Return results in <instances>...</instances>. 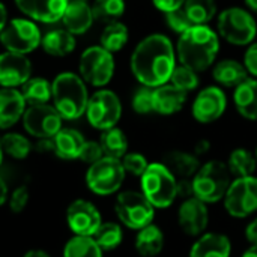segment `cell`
Listing matches in <instances>:
<instances>
[{"label": "cell", "mask_w": 257, "mask_h": 257, "mask_svg": "<svg viewBox=\"0 0 257 257\" xmlns=\"http://www.w3.org/2000/svg\"><path fill=\"white\" fill-rule=\"evenodd\" d=\"M102 253L92 236L74 235L63 247V257H102Z\"/></svg>", "instance_id": "32"}, {"label": "cell", "mask_w": 257, "mask_h": 257, "mask_svg": "<svg viewBox=\"0 0 257 257\" xmlns=\"http://www.w3.org/2000/svg\"><path fill=\"white\" fill-rule=\"evenodd\" d=\"M126 172L120 160L102 157L99 161L89 166L86 172V185L93 194L110 196L120 190Z\"/></svg>", "instance_id": "8"}, {"label": "cell", "mask_w": 257, "mask_h": 257, "mask_svg": "<svg viewBox=\"0 0 257 257\" xmlns=\"http://www.w3.org/2000/svg\"><path fill=\"white\" fill-rule=\"evenodd\" d=\"M24 257H51L47 251H44V250H38V248H33V250H29Z\"/></svg>", "instance_id": "51"}, {"label": "cell", "mask_w": 257, "mask_h": 257, "mask_svg": "<svg viewBox=\"0 0 257 257\" xmlns=\"http://www.w3.org/2000/svg\"><path fill=\"white\" fill-rule=\"evenodd\" d=\"M245 236H247V239L251 242V245H257V218L256 220H253V221L247 226V229H245Z\"/></svg>", "instance_id": "48"}, {"label": "cell", "mask_w": 257, "mask_h": 257, "mask_svg": "<svg viewBox=\"0 0 257 257\" xmlns=\"http://www.w3.org/2000/svg\"><path fill=\"white\" fill-rule=\"evenodd\" d=\"M42 35L39 32V27L24 18H14L9 23H6L5 29L0 33V42L2 45L12 53L27 54L36 50L41 45Z\"/></svg>", "instance_id": "10"}, {"label": "cell", "mask_w": 257, "mask_h": 257, "mask_svg": "<svg viewBox=\"0 0 257 257\" xmlns=\"http://www.w3.org/2000/svg\"><path fill=\"white\" fill-rule=\"evenodd\" d=\"M8 197H9L8 185H6V182L3 181V178L0 176V206L5 205V203L8 202Z\"/></svg>", "instance_id": "49"}, {"label": "cell", "mask_w": 257, "mask_h": 257, "mask_svg": "<svg viewBox=\"0 0 257 257\" xmlns=\"http://www.w3.org/2000/svg\"><path fill=\"white\" fill-rule=\"evenodd\" d=\"M69 0H15L18 9L41 23H56L62 20Z\"/></svg>", "instance_id": "18"}, {"label": "cell", "mask_w": 257, "mask_h": 257, "mask_svg": "<svg viewBox=\"0 0 257 257\" xmlns=\"http://www.w3.org/2000/svg\"><path fill=\"white\" fill-rule=\"evenodd\" d=\"M187 102V92L170 84H163L154 89V111L158 114L170 116L184 107Z\"/></svg>", "instance_id": "22"}, {"label": "cell", "mask_w": 257, "mask_h": 257, "mask_svg": "<svg viewBox=\"0 0 257 257\" xmlns=\"http://www.w3.org/2000/svg\"><path fill=\"white\" fill-rule=\"evenodd\" d=\"M128 36H130V32L125 24L119 21L108 23V26H105V29L101 33V47L110 53L120 51L126 45Z\"/></svg>", "instance_id": "33"}, {"label": "cell", "mask_w": 257, "mask_h": 257, "mask_svg": "<svg viewBox=\"0 0 257 257\" xmlns=\"http://www.w3.org/2000/svg\"><path fill=\"white\" fill-rule=\"evenodd\" d=\"M3 148H2V137H0V166H2V161H3Z\"/></svg>", "instance_id": "54"}, {"label": "cell", "mask_w": 257, "mask_h": 257, "mask_svg": "<svg viewBox=\"0 0 257 257\" xmlns=\"http://www.w3.org/2000/svg\"><path fill=\"white\" fill-rule=\"evenodd\" d=\"M102 157H104V152H102V148H101L99 142H84V146L81 149V154H80L78 160H81L83 163L90 166V164L99 161Z\"/></svg>", "instance_id": "43"}, {"label": "cell", "mask_w": 257, "mask_h": 257, "mask_svg": "<svg viewBox=\"0 0 257 257\" xmlns=\"http://www.w3.org/2000/svg\"><path fill=\"white\" fill-rule=\"evenodd\" d=\"M24 130L38 139H53L62 130V116L54 105H29L23 114Z\"/></svg>", "instance_id": "13"}, {"label": "cell", "mask_w": 257, "mask_h": 257, "mask_svg": "<svg viewBox=\"0 0 257 257\" xmlns=\"http://www.w3.org/2000/svg\"><path fill=\"white\" fill-rule=\"evenodd\" d=\"M193 194L206 205L217 203L224 199L232 184V173L226 163L212 160L197 170L191 179Z\"/></svg>", "instance_id": "4"}, {"label": "cell", "mask_w": 257, "mask_h": 257, "mask_svg": "<svg viewBox=\"0 0 257 257\" xmlns=\"http://www.w3.org/2000/svg\"><path fill=\"white\" fill-rule=\"evenodd\" d=\"M78 69L81 78L86 83L95 87H102L110 83L114 74L113 53L107 51L101 45L89 47L80 57Z\"/></svg>", "instance_id": "9"}, {"label": "cell", "mask_w": 257, "mask_h": 257, "mask_svg": "<svg viewBox=\"0 0 257 257\" xmlns=\"http://www.w3.org/2000/svg\"><path fill=\"white\" fill-rule=\"evenodd\" d=\"M166 23L167 26L170 27V30L182 35L184 32H187L190 27H193L194 24L191 23V20L188 18L184 6L179 8V9H175V11H170V12H166Z\"/></svg>", "instance_id": "41"}, {"label": "cell", "mask_w": 257, "mask_h": 257, "mask_svg": "<svg viewBox=\"0 0 257 257\" xmlns=\"http://www.w3.org/2000/svg\"><path fill=\"white\" fill-rule=\"evenodd\" d=\"M2 148L6 155L15 160H24L32 151V143L21 134L9 133L2 137Z\"/></svg>", "instance_id": "37"}, {"label": "cell", "mask_w": 257, "mask_h": 257, "mask_svg": "<svg viewBox=\"0 0 257 257\" xmlns=\"http://www.w3.org/2000/svg\"><path fill=\"white\" fill-rule=\"evenodd\" d=\"M223 200L230 217L245 218L254 214L257 211V178H236L232 181Z\"/></svg>", "instance_id": "12"}, {"label": "cell", "mask_w": 257, "mask_h": 257, "mask_svg": "<svg viewBox=\"0 0 257 257\" xmlns=\"http://www.w3.org/2000/svg\"><path fill=\"white\" fill-rule=\"evenodd\" d=\"M93 18L102 23H113L117 21L125 12V2L123 0H95L92 5Z\"/></svg>", "instance_id": "36"}, {"label": "cell", "mask_w": 257, "mask_h": 257, "mask_svg": "<svg viewBox=\"0 0 257 257\" xmlns=\"http://www.w3.org/2000/svg\"><path fill=\"white\" fill-rule=\"evenodd\" d=\"M184 9L193 24H206L217 14L215 0H185Z\"/></svg>", "instance_id": "35"}, {"label": "cell", "mask_w": 257, "mask_h": 257, "mask_svg": "<svg viewBox=\"0 0 257 257\" xmlns=\"http://www.w3.org/2000/svg\"><path fill=\"white\" fill-rule=\"evenodd\" d=\"M242 257H257V245H251L248 250H245Z\"/></svg>", "instance_id": "52"}, {"label": "cell", "mask_w": 257, "mask_h": 257, "mask_svg": "<svg viewBox=\"0 0 257 257\" xmlns=\"http://www.w3.org/2000/svg\"><path fill=\"white\" fill-rule=\"evenodd\" d=\"M170 83L188 93L190 90H194L199 86L200 78L197 75V71H194L193 68L181 63V65L175 66V69L172 72V77H170Z\"/></svg>", "instance_id": "38"}, {"label": "cell", "mask_w": 257, "mask_h": 257, "mask_svg": "<svg viewBox=\"0 0 257 257\" xmlns=\"http://www.w3.org/2000/svg\"><path fill=\"white\" fill-rule=\"evenodd\" d=\"M142 193L155 206L166 209L178 197V178L163 164L152 163L140 178Z\"/></svg>", "instance_id": "5"}, {"label": "cell", "mask_w": 257, "mask_h": 257, "mask_svg": "<svg viewBox=\"0 0 257 257\" xmlns=\"http://www.w3.org/2000/svg\"><path fill=\"white\" fill-rule=\"evenodd\" d=\"M114 211L119 221L133 230H140L152 224L155 218V206L142 191H122L116 197Z\"/></svg>", "instance_id": "7"}, {"label": "cell", "mask_w": 257, "mask_h": 257, "mask_svg": "<svg viewBox=\"0 0 257 257\" xmlns=\"http://www.w3.org/2000/svg\"><path fill=\"white\" fill-rule=\"evenodd\" d=\"M66 223L74 235L93 236L102 224V218L98 208L92 202L77 199L66 209Z\"/></svg>", "instance_id": "14"}, {"label": "cell", "mask_w": 257, "mask_h": 257, "mask_svg": "<svg viewBox=\"0 0 257 257\" xmlns=\"http://www.w3.org/2000/svg\"><path fill=\"white\" fill-rule=\"evenodd\" d=\"M86 116L89 123L101 131L116 126L122 116V104L119 96L107 89L95 92L87 102Z\"/></svg>", "instance_id": "11"}, {"label": "cell", "mask_w": 257, "mask_h": 257, "mask_svg": "<svg viewBox=\"0 0 257 257\" xmlns=\"http://www.w3.org/2000/svg\"><path fill=\"white\" fill-rule=\"evenodd\" d=\"M193 182L191 179H178V197H193Z\"/></svg>", "instance_id": "46"}, {"label": "cell", "mask_w": 257, "mask_h": 257, "mask_svg": "<svg viewBox=\"0 0 257 257\" xmlns=\"http://www.w3.org/2000/svg\"><path fill=\"white\" fill-rule=\"evenodd\" d=\"M176 66L172 41L161 33L143 38L131 54V71L139 83L155 89L170 81Z\"/></svg>", "instance_id": "1"}, {"label": "cell", "mask_w": 257, "mask_h": 257, "mask_svg": "<svg viewBox=\"0 0 257 257\" xmlns=\"http://www.w3.org/2000/svg\"><path fill=\"white\" fill-rule=\"evenodd\" d=\"M32 72L30 60L26 54L6 51L0 54V84L3 87L23 86Z\"/></svg>", "instance_id": "17"}, {"label": "cell", "mask_w": 257, "mask_h": 257, "mask_svg": "<svg viewBox=\"0 0 257 257\" xmlns=\"http://www.w3.org/2000/svg\"><path fill=\"white\" fill-rule=\"evenodd\" d=\"M120 161H122V166L126 173H130L133 176H139V178H142V175L146 172V169L149 166L145 155H142L139 152H126Z\"/></svg>", "instance_id": "40"}, {"label": "cell", "mask_w": 257, "mask_h": 257, "mask_svg": "<svg viewBox=\"0 0 257 257\" xmlns=\"http://www.w3.org/2000/svg\"><path fill=\"white\" fill-rule=\"evenodd\" d=\"M51 99L62 119L74 120L86 113L89 95L84 80L72 72H63L51 83Z\"/></svg>", "instance_id": "3"}, {"label": "cell", "mask_w": 257, "mask_h": 257, "mask_svg": "<svg viewBox=\"0 0 257 257\" xmlns=\"http://www.w3.org/2000/svg\"><path fill=\"white\" fill-rule=\"evenodd\" d=\"M227 107L226 93L218 86H209L199 92L196 96L191 113L193 117L200 123H212L220 119Z\"/></svg>", "instance_id": "15"}, {"label": "cell", "mask_w": 257, "mask_h": 257, "mask_svg": "<svg viewBox=\"0 0 257 257\" xmlns=\"http://www.w3.org/2000/svg\"><path fill=\"white\" fill-rule=\"evenodd\" d=\"M218 36L233 45H250L257 35L254 17L244 8L224 9L217 20Z\"/></svg>", "instance_id": "6"}, {"label": "cell", "mask_w": 257, "mask_h": 257, "mask_svg": "<svg viewBox=\"0 0 257 257\" xmlns=\"http://www.w3.org/2000/svg\"><path fill=\"white\" fill-rule=\"evenodd\" d=\"M226 164L229 167V172L236 178L253 176L257 167L256 157L248 149L244 148H238L232 151Z\"/></svg>", "instance_id": "30"}, {"label": "cell", "mask_w": 257, "mask_h": 257, "mask_svg": "<svg viewBox=\"0 0 257 257\" xmlns=\"http://www.w3.org/2000/svg\"><path fill=\"white\" fill-rule=\"evenodd\" d=\"M218 50V33L206 24H194L187 32L179 35L176 44L179 62L197 72L206 71L215 62Z\"/></svg>", "instance_id": "2"}, {"label": "cell", "mask_w": 257, "mask_h": 257, "mask_svg": "<svg viewBox=\"0 0 257 257\" xmlns=\"http://www.w3.org/2000/svg\"><path fill=\"white\" fill-rule=\"evenodd\" d=\"M244 66L254 78H257V42L250 44L244 54Z\"/></svg>", "instance_id": "44"}, {"label": "cell", "mask_w": 257, "mask_h": 257, "mask_svg": "<svg viewBox=\"0 0 257 257\" xmlns=\"http://www.w3.org/2000/svg\"><path fill=\"white\" fill-rule=\"evenodd\" d=\"M21 95L29 105H39L47 104L51 99V84L41 77L29 78L23 84Z\"/></svg>", "instance_id": "31"}, {"label": "cell", "mask_w": 257, "mask_h": 257, "mask_svg": "<svg viewBox=\"0 0 257 257\" xmlns=\"http://www.w3.org/2000/svg\"><path fill=\"white\" fill-rule=\"evenodd\" d=\"M212 77L224 87H236L248 78V71L245 69L244 63H239L233 59H224L214 66Z\"/></svg>", "instance_id": "26"}, {"label": "cell", "mask_w": 257, "mask_h": 257, "mask_svg": "<svg viewBox=\"0 0 257 257\" xmlns=\"http://www.w3.org/2000/svg\"><path fill=\"white\" fill-rule=\"evenodd\" d=\"M232 244L223 233L208 232L197 238L190 250V257H230Z\"/></svg>", "instance_id": "21"}, {"label": "cell", "mask_w": 257, "mask_h": 257, "mask_svg": "<svg viewBox=\"0 0 257 257\" xmlns=\"http://www.w3.org/2000/svg\"><path fill=\"white\" fill-rule=\"evenodd\" d=\"M99 145L102 148L104 157L122 160L123 155L128 152V139H126L125 133L116 126L102 131Z\"/></svg>", "instance_id": "29"}, {"label": "cell", "mask_w": 257, "mask_h": 257, "mask_svg": "<svg viewBox=\"0 0 257 257\" xmlns=\"http://www.w3.org/2000/svg\"><path fill=\"white\" fill-rule=\"evenodd\" d=\"M209 149H211V142L206 140V139H202V140H199V142L194 145V152H193V154L197 155V157H202V155L208 154Z\"/></svg>", "instance_id": "47"}, {"label": "cell", "mask_w": 257, "mask_h": 257, "mask_svg": "<svg viewBox=\"0 0 257 257\" xmlns=\"http://www.w3.org/2000/svg\"><path fill=\"white\" fill-rule=\"evenodd\" d=\"M29 199H30V191H29V187L27 185H18L12 193L11 196L8 197V205H9V209L11 212L14 214H21L27 203H29Z\"/></svg>", "instance_id": "42"}, {"label": "cell", "mask_w": 257, "mask_h": 257, "mask_svg": "<svg viewBox=\"0 0 257 257\" xmlns=\"http://www.w3.org/2000/svg\"><path fill=\"white\" fill-rule=\"evenodd\" d=\"M163 164L178 178V179H193V176L200 169L199 157L184 151H170L164 155Z\"/></svg>", "instance_id": "23"}, {"label": "cell", "mask_w": 257, "mask_h": 257, "mask_svg": "<svg viewBox=\"0 0 257 257\" xmlns=\"http://www.w3.org/2000/svg\"><path fill=\"white\" fill-rule=\"evenodd\" d=\"M84 137L77 131L71 128H62L54 137V154L62 160H78L81 149L84 146Z\"/></svg>", "instance_id": "24"}, {"label": "cell", "mask_w": 257, "mask_h": 257, "mask_svg": "<svg viewBox=\"0 0 257 257\" xmlns=\"http://www.w3.org/2000/svg\"><path fill=\"white\" fill-rule=\"evenodd\" d=\"M133 110L139 114H149L154 111V89L140 87L133 96Z\"/></svg>", "instance_id": "39"}, {"label": "cell", "mask_w": 257, "mask_h": 257, "mask_svg": "<svg viewBox=\"0 0 257 257\" xmlns=\"http://www.w3.org/2000/svg\"><path fill=\"white\" fill-rule=\"evenodd\" d=\"M93 12L92 6L87 5L84 0H71L66 5V9L62 17V23L68 32L72 35H83L86 33L92 23H93Z\"/></svg>", "instance_id": "20"}, {"label": "cell", "mask_w": 257, "mask_h": 257, "mask_svg": "<svg viewBox=\"0 0 257 257\" xmlns=\"http://www.w3.org/2000/svg\"><path fill=\"white\" fill-rule=\"evenodd\" d=\"M136 250L140 256L155 257L164 248V233L157 224H149L139 230L136 236Z\"/></svg>", "instance_id": "27"}, {"label": "cell", "mask_w": 257, "mask_h": 257, "mask_svg": "<svg viewBox=\"0 0 257 257\" xmlns=\"http://www.w3.org/2000/svg\"><path fill=\"white\" fill-rule=\"evenodd\" d=\"M26 111V101L14 87L0 89V130L14 126Z\"/></svg>", "instance_id": "19"}, {"label": "cell", "mask_w": 257, "mask_h": 257, "mask_svg": "<svg viewBox=\"0 0 257 257\" xmlns=\"http://www.w3.org/2000/svg\"><path fill=\"white\" fill-rule=\"evenodd\" d=\"M184 3H185V0H154L155 8H157L158 11L164 12V14L182 8Z\"/></svg>", "instance_id": "45"}, {"label": "cell", "mask_w": 257, "mask_h": 257, "mask_svg": "<svg viewBox=\"0 0 257 257\" xmlns=\"http://www.w3.org/2000/svg\"><path fill=\"white\" fill-rule=\"evenodd\" d=\"M233 101L238 113L242 117L257 120V78H247L236 86Z\"/></svg>", "instance_id": "25"}, {"label": "cell", "mask_w": 257, "mask_h": 257, "mask_svg": "<svg viewBox=\"0 0 257 257\" xmlns=\"http://www.w3.org/2000/svg\"><path fill=\"white\" fill-rule=\"evenodd\" d=\"M92 238L101 247L102 251H111L122 244L123 232L117 223L108 221V223H102Z\"/></svg>", "instance_id": "34"}, {"label": "cell", "mask_w": 257, "mask_h": 257, "mask_svg": "<svg viewBox=\"0 0 257 257\" xmlns=\"http://www.w3.org/2000/svg\"><path fill=\"white\" fill-rule=\"evenodd\" d=\"M245 5L251 12L257 14V0H245Z\"/></svg>", "instance_id": "53"}, {"label": "cell", "mask_w": 257, "mask_h": 257, "mask_svg": "<svg viewBox=\"0 0 257 257\" xmlns=\"http://www.w3.org/2000/svg\"><path fill=\"white\" fill-rule=\"evenodd\" d=\"M254 157H256V161H257V148H256V152H254Z\"/></svg>", "instance_id": "55"}, {"label": "cell", "mask_w": 257, "mask_h": 257, "mask_svg": "<svg viewBox=\"0 0 257 257\" xmlns=\"http://www.w3.org/2000/svg\"><path fill=\"white\" fill-rule=\"evenodd\" d=\"M209 223L208 205L197 197L185 199L178 211V224L188 236H200L205 233Z\"/></svg>", "instance_id": "16"}, {"label": "cell", "mask_w": 257, "mask_h": 257, "mask_svg": "<svg viewBox=\"0 0 257 257\" xmlns=\"http://www.w3.org/2000/svg\"><path fill=\"white\" fill-rule=\"evenodd\" d=\"M75 44L77 42H75L74 35L68 32L66 29L50 30L42 36V41H41L44 51L56 57H63L72 53L75 48Z\"/></svg>", "instance_id": "28"}, {"label": "cell", "mask_w": 257, "mask_h": 257, "mask_svg": "<svg viewBox=\"0 0 257 257\" xmlns=\"http://www.w3.org/2000/svg\"><path fill=\"white\" fill-rule=\"evenodd\" d=\"M6 23H8V11H6L5 5L0 2V33H2V30L5 29Z\"/></svg>", "instance_id": "50"}]
</instances>
